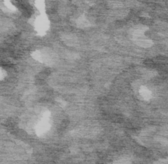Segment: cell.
<instances>
[{"label":"cell","instance_id":"obj_1","mask_svg":"<svg viewBox=\"0 0 168 164\" xmlns=\"http://www.w3.org/2000/svg\"><path fill=\"white\" fill-rule=\"evenodd\" d=\"M140 94L143 96V98H145V99H149L151 98V95H152L150 90L148 88L144 87V86L141 87V89H140Z\"/></svg>","mask_w":168,"mask_h":164},{"label":"cell","instance_id":"obj_2","mask_svg":"<svg viewBox=\"0 0 168 164\" xmlns=\"http://www.w3.org/2000/svg\"><path fill=\"white\" fill-rule=\"evenodd\" d=\"M160 163H168V159H167V160L160 161Z\"/></svg>","mask_w":168,"mask_h":164}]
</instances>
